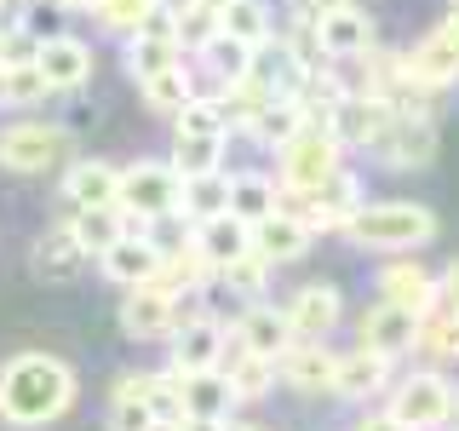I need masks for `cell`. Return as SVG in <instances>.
<instances>
[{
	"mask_svg": "<svg viewBox=\"0 0 459 431\" xmlns=\"http://www.w3.org/2000/svg\"><path fill=\"white\" fill-rule=\"evenodd\" d=\"M75 397H81L75 368L52 351H18L0 363V420L18 431L64 420L75 409Z\"/></svg>",
	"mask_w": 459,
	"mask_h": 431,
	"instance_id": "1",
	"label": "cell"
},
{
	"mask_svg": "<svg viewBox=\"0 0 459 431\" xmlns=\"http://www.w3.org/2000/svg\"><path fill=\"white\" fill-rule=\"evenodd\" d=\"M437 236V213L425 201H362L351 224H344V242L368 253H391V259H413L425 242Z\"/></svg>",
	"mask_w": 459,
	"mask_h": 431,
	"instance_id": "2",
	"label": "cell"
},
{
	"mask_svg": "<svg viewBox=\"0 0 459 431\" xmlns=\"http://www.w3.org/2000/svg\"><path fill=\"white\" fill-rule=\"evenodd\" d=\"M385 414L402 420L408 431H442V426H454V380H448V374H437V368L402 374L391 402H385Z\"/></svg>",
	"mask_w": 459,
	"mask_h": 431,
	"instance_id": "3",
	"label": "cell"
},
{
	"mask_svg": "<svg viewBox=\"0 0 459 431\" xmlns=\"http://www.w3.org/2000/svg\"><path fill=\"white\" fill-rule=\"evenodd\" d=\"M178 207V179H172L167 162L155 155H138V162L121 167V190H115V213L133 224H155V219H172Z\"/></svg>",
	"mask_w": 459,
	"mask_h": 431,
	"instance_id": "4",
	"label": "cell"
},
{
	"mask_svg": "<svg viewBox=\"0 0 459 431\" xmlns=\"http://www.w3.org/2000/svg\"><path fill=\"white\" fill-rule=\"evenodd\" d=\"M339 167H344V150L333 144V133H316V127H305L293 144H281V150H276V184H281V196L322 190Z\"/></svg>",
	"mask_w": 459,
	"mask_h": 431,
	"instance_id": "5",
	"label": "cell"
},
{
	"mask_svg": "<svg viewBox=\"0 0 459 431\" xmlns=\"http://www.w3.org/2000/svg\"><path fill=\"white\" fill-rule=\"evenodd\" d=\"M230 356V322L219 311H201V316H184L178 334L167 339V374L184 380V374H212L224 368Z\"/></svg>",
	"mask_w": 459,
	"mask_h": 431,
	"instance_id": "6",
	"label": "cell"
},
{
	"mask_svg": "<svg viewBox=\"0 0 459 431\" xmlns=\"http://www.w3.org/2000/svg\"><path fill=\"white\" fill-rule=\"evenodd\" d=\"M57 155H64V127L35 121V115H18V121L0 127V167L18 172V179H35V172H47Z\"/></svg>",
	"mask_w": 459,
	"mask_h": 431,
	"instance_id": "7",
	"label": "cell"
},
{
	"mask_svg": "<svg viewBox=\"0 0 459 431\" xmlns=\"http://www.w3.org/2000/svg\"><path fill=\"white\" fill-rule=\"evenodd\" d=\"M316 47L344 69V64H356V57H368L373 47H379V29H373V18H368L362 6L333 0V6L316 12Z\"/></svg>",
	"mask_w": 459,
	"mask_h": 431,
	"instance_id": "8",
	"label": "cell"
},
{
	"mask_svg": "<svg viewBox=\"0 0 459 431\" xmlns=\"http://www.w3.org/2000/svg\"><path fill=\"white\" fill-rule=\"evenodd\" d=\"M287 328H293V339H310V345H327V334L344 322V294L333 282H299L293 299L281 305Z\"/></svg>",
	"mask_w": 459,
	"mask_h": 431,
	"instance_id": "9",
	"label": "cell"
},
{
	"mask_svg": "<svg viewBox=\"0 0 459 431\" xmlns=\"http://www.w3.org/2000/svg\"><path fill=\"white\" fill-rule=\"evenodd\" d=\"M35 69H40V81H47V92H81V86L92 81V47H86L81 35H69V29L40 35L35 40Z\"/></svg>",
	"mask_w": 459,
	"mask_h": 431,
	"instance_id": "10",
	"label": "cell"
},
{
	"mask_svg": "<svg viewBox=\"0 0 459 431\" xmlns=\"http://www.w3.org/2000/svg\"><path fill=\"white\" fill-rule=\"evenodd\" d=\"M230 345H236L241 356H264V363H281L287 351H293V328H287V316L276 305H247L230 316Z\"/></svg>",
	"mask_w": 459,
	"mask_h": 431,
	"instance_id": "11",
	"label": "cell"
},
{
	"mask_svg": "<svg viewBox=\"0 0 459 431\" xmlns=\"http://www.w3.org/2000/svg\"><path fill=\"white\" fill-rule=\"evenodd\" d=\"M379 305H391L402 316H430L437 311V270H425L420 259H385L379 270Z\"/></svg>",
	"mask_w": 459,
	"mask_h": 431,
	"instance_id": "12",
	"label": "cell"
},
{
	"mask_svg": "<svg viewBox=\"0 0 459 431\" xmlns=\"http://www.w3.org/2000/svg\"><path fill=\"white\" fill-rule=\"evenodd\" d=\"M64 201L69 213H104L115 207V190H121V167H109L104 155H81V162L64 167Z\"/></svg>",
	"mask_w": 459,
	"mask_h": 431,
	"instance_id": "13",
	"label": "cell"
},
{
	"mask_svg": "<svg viewBox=\"0 0 459 431\" xmlns=\"http://www.w3.org/2000/svg\"><path fill=\"white\" fill-rule=\"evenodd\" d=\"M333 374H339V351L299 339L276 363V385H287V391H299V397H327L333 391Z\"/></svg>",
	"mask_w": 459,
	"mask_h": 431,
	"instance_id": "14",
	"label": "cell"
},
{
	"mask_svg": "<svg viewBox=\"0 0 459 431\" xmlns=\"http://www.w3.org/2000/svg\"><path fill=\"white\" fill-rule=\"evenodd\" d=\"M413 316H402L391 305H368L362 316H356V351H373V356H385V363H402V356L413 351Z\"/></svg>",
	"mask_w": 459,
	"mask_h": 431,
	"instance_id": "15",
	"label": "cell"
},
{
	"mask_svg": "<svg viewBox=\"0 0 459 431\" xmlns=\"http://www.w3.org/2000/svg\"><path fill=\"white\" fill-rule=\"evenodd\" d=\"M391 121H396V115L391 110H385L379 104V98H344V104H339V115H333V144H339V150H379V144H385V133H391Z\"/></svg>",
	"mask_w": 459,
	"mask_h": 431,
	"instance_id": "16",
	"label": "cell"
},
{
	"mask_svg": "<svg viewBox=\"0 0 459 431\" xmlns=\"http://www.w3.org/2000/svg\"><path fill=\"white\" fill-rule=\"evenodd\" d=\"M184 322V299H167L155 294V287H133V294L121 299V328L133 339H172Z\"/></svg>",
	"mask_w": 459,
	"mask_h": 431,
	"instance_id": "17",
	"label": "cell"
},
{
	"mask_svg": "<svg viewBox=\"0 0 459 431\" xmlns=\"http://www.w3.org/2000/svg\"><path fill=\"white\" fill-rule=\"evenodd\" d=\"M385 167L391 172H420V167H430V155H437V121H420V115H396L391 121V133H385V144L379 150Z\"/></svg>",
	"mask_w": 459,
	"mask_h": 431,
	"instance_id": "18",
	"label": "cell"
},
{
	"mask_svg": "<svg viewBox=\"0 0 459 431\" xmlns=\"http://www.w3.org/2000/svg\"><path fill=\"white\" fill-rule=\"evenodd\" d=\"M281 213V184L276 172H230V219L236 224H264Z\"/></svg>",
	"mask_w": 459,
	"mask_h": 431,
	"instance_id": "19",
	"label": "cell"
},
{
	"mask_svg": "<svg viewBox=\"0 0 459 431\" xmlns=\"http://www.w3.org/2000/svg\"><path fill=\"white\" fill-rule=\"evenodd\" d=\"M98 270L115 282V287H143V282H155V270H161V253H155V242L150 236H121L109 253H98Z\"/></svg>",
	"mask_w": 459,
	"mask_h": 431,
	"instance_id": "20",
	"label": "cell"
},
{
	"mask_svg": "<svg viewBox=\"0 0 459 431\" xmlns=\"http://www.w3.org/2000/svg\"><path fill=\"white\" fill-rule=\"evenodd\" d=\"M391 380H396V368L385 363V356H373V351H344L339 356V374H333V391L344 402H373L379 391H391Z\"/></svg>",
	"mask_w": 459,
	"mask_h": 431,
	"instance_id": "21",
	"label": "cell"
},
{
	"mask_svg": "<svg viewBox=\"0 0 459 431\" xmlns=\"http://www.w3.org/2000/svg\"><path fill=\"white\" fill-rule=\"evenodd\" d=\"M178 402H184V420H212V426L236 420V397H230V380L219 368H212V374H184V380H178Z\"/></svg>",
	"mask_w": 459,
	"mask_h": 431,
	"instance_id": "22",
	"label": "cell"
},
{
	"mask_svg": "<svg viewBox=\"0 0 459 431\" xmlns=\"http://www.w3.org/2000/svg\"><path fill=\"white\" fill-rule=\"evenodd\" d=\"M29 265H35V277H47V282H69L86 265V248L75 242V230H69V224H52V230H40V236H35Z\"/></svg>",
	"mask_w": 459,
	"mask_h": 431,
	"instance_id": "23",
	"label": "cell"
},
{
	"mask_svg": "<svg viewBox=\"0 0 459 431\" xmlns=\"http://www.w3.org/2000/svg\"><path fill=\"white\" fill-rule=\"evenodd\" d=\"M224 213H230V172L178 184V207H172V219H178L184 230H201V224L224 219Z\"/></svg>",
	"mask_w": 459,
	"mask_h": 431,
	"instance_id": "24",
	"label": "cell"
},
{
	"mask_svg": "<svg viewBox=\"0 0 459 431\" xmlns=\"http://www.w3.org/2000/svg\"><path fill=\"white\" fill-rule=\"evenodd\" d=\"M310 242H316V236H310L299 219H287V213H276V219H264V224H253V253L264 259L270 270H276V265H293V259H305Z\"/></svg>",
	"mask_w": 459,
	"mask_h": 431,
	"instance_id": "25",
	"label": "cell"
},
{
	"mask_svg": "<svg viewBox=\"0 0 459 431\" xmlns=\"http://www.w3.org/2000/svg\"><path fill=\"white\" fill-rule=\"evenodd\" d=\"M219 40V6L212 0H190V6H172V47L184 64H195L201 52Z\"/></svg>",
	"mask_w": 459,
	"mask_h": 431,
	"instance_id": "26",
	"label": "cell"
},
{
	"mask_svg": "<svg viewBox=\"0 0 459 431\" xmlns=\"http://www.w3.org/2000/svg\"><path fill=\"white\" fill-rule=\"evenodd\" d=\"M402 57H408V69H413L425 86H437V92H448V86L459 81V52H454L448 35H437V29H430V35H420Z\"/></svg>",
	"mask_w": 459,
	"mask_h": 431,
	"instance_id": "27",
	"label": "cell"
},
{
	"mask_svg": "<svg viewBox=\"0 0 459 431\" xmlns=\"http://www.w3.org/2000/svg\"><path fill=\"white\" fill-rule=\"evenodd\" d=\"M190 236H195V253L212 265V277H219L224 265H236V259L253 253V230L236 224L230 213H224V219H212V224H201V230H190Z\"/></svg>",
	"mask_w": 459,
	"mask_h": 431,
	"instance_id": "28",
	"label": "cell"
},
{
	"mask_svg": "<svg viewBox=\"0 0 459 431\" xmlns=\"http://www.w3.org/2000/svg\"><path fill=\"white\" fill-rule=\"evenodd\" d=\"M224 380H230V397H236V409L241 402H264L270 391H276V363H264V356H241L236 345H230V356H224Z\"/></svg>",
	"mask_w": 459,
	"mask_h": 431,
	"instance_id": "29",
	"label": "cell"
},
{
	"mask_svg": "<svg viewBox=\"0 0 459 431\" xmlns=\"http://www.w3.org/2000/svg\"><path fill=\"white\" fill-rule=\"evenodd\" d=\"M219 35L236 40V47H264L276 35V23L258 0H230V6H219Z\"/></svg>",
	"mask_w": 459,
	"mask_h": 431,
	"instance_id": "30",
	"label": "cell"
},
{
	"mask_svg": "<svg viewBox=\"0 0 459 431\" xmlns=\"http://www.w3.org/2000/svg\"><path fill=\"white\" fill-rule=\"evenodd\" d=\"M299 133H305V115H299L293 98H270V104L258 110V121L247 127V138H253V144H264L270 155H276L281 144H293Z\"/></svg>",
	"mask_w": 459,
	"mask_h": 431,
	"instance_id": "31",
	"label": "cell"
},
{
	"mask_svg": "<svg viewBox=\"0 0 459 431\" xmlns=\"http://www.w3.org/2000/svg\"><path fill=\"white\" fill-rule=\"evenodd\" d=\"M167 167H172V179H178V184H190V179H219V172H224V144L172 138V150H167Z\"/></svg>",
	"mask_w": 459,
	"mask_h": 431,
	"instance_id": "32",
	"label": "cell"
},
{
	"mask_svg": "<svg viewBox=\"0 0 459 431\" xmlns=\"http://www.w3.org/2000/svg\"><path fill=\"white\" fill-rule=\"evenodd\" d=\"M212 282H219L224 294L236 299L241 311H247V305H264V287H270V265H264V259H258V253H247V259H236V265H224V270H219V277H212Z\"/></svg>",
	"mask_w": 459,
	"mask_h": 431,
	"instance_id": "33",
	"label": "cell"
},
{
	"mask_svg": "<svg viewBox=\"0 0 459 431\" xmlns=\"http://www.w3.org/2000/svg\"><path fill=\"white\" fill-rule=\"evenodd\" d=\"M413 351L430 356V363H459V322H454V311L420 316V328H413Z\"/></svg>",
	"mask_w": 459,
	"mask_h": 431,
	"instance_id": "34",
	"label": "cell"
},
{
	"mask_svg": "<svg viewBox=\"0 0 459 431\" xmlns=\"http://www.w3.org/2000/svg\"><path fill=\"white\" fill-rule=\"evenodd\" d=\"M195 75H190V64H178V69H172V75H161V81H150V86H143V104H150L155 115H167V121H172V115H184V110H190L195 104Z\"/></svg>",
	"mask_w": 459,
	"mask_h": 431,
	"instance_id": "35",
	"label": "cell"
},
{
	"mask_svg": "<svg viewBox=\"0 0 459 431\" xmlns=\"http://www.w3.org/2000/svg\"><path fill=\"white\" fill-rule=\"evenodd\" d=\"M64 224L75 230V242H81V248H86V259L109 253L115 242L126 236V224H121V213H115V207H104V213H69Z\"/></svg>",
	"mask_w": 459,
	"mask_h": 431,
	"instance_id": "36",
	"label": "cell"
},
{
	"mask_svg": "<svg viewBox=\"0 0 459 431\" xmlns=\"http://www.w3.org/2000/svg\"><path fill=\"white\" fill-rule=\"evenodd\" d=\"M178 64H184V57H178V47H167V40H126V69H133L138 86L172 75Z\"/></svg>",
	"mask_w": 459,
	"mask_h": 431,
	"instance_id": "37",
	"label": "cell"
},
{
	"mask_svg": "<svg viewBox=\"0 0 459 431\" xmlns=\"http://www.w3.org/2000/svg\"><path fill=\"white\" fill-rule=\"evenodd\" d=\"M172 138H195V144H230L224 133V115L212 98H195L184 115H172Z\"/></svg>",
	"mask_w": 459,
	"mask_h": 431,
	"instance_id": "38",
	"label": "cell"
},
{
	"mask_svg": "<svg viewBox=\"0 0 459 431\" xmlns=\"http://www.w3.org/2000/svg\"><path fill=\"white\" fill-rule=\"evenodd\" d=\"M6 75V92H0V104H12V110H35V104H47V81H40V69L29 64V69H0Z\"/></svg>",
	"mask_w": 459,
	"mask_h": 431,
	"instance_id": "39",
	"label": "cell"
},
{
	"mask_svg": "<svg viewBox=\"0 0 459 431\" xmlns=\"http://www.w3.org/2000/svg\"><path fill=\"white\" fill-rule=\"evenodd\" d=\"M143 12H150V0H121V6H92V23H98V29H109V35H126V40H138V29H143Z\"/></svg>",
	"mask_w": 459,
	"mask_h": 431,
	"instance_id": "40",
	"label": "cell"
},
{
	"mask_svg": "<svg viewBox=\"0 0 459 431\" xmlns=\"http://www.w3.org/2000/svg\"><path fill=\"white\" fill-rule=\"evenodd\" d=\"M150 409H143L138 397H121V391H109V431H150Z\"/></svg>",
	"mask_w": 459,
	"mask_h": 431,
	"instance_id": "41",
	"label": "cell"
},
{
	"mask_svg": "<svg viewBox=\"0 0 459 431\" xmlns=\"http://www.w3.org/2000/svg\"><path fill=\"white\" fill-rule=\"evenodd\" d=\"M138 40H167V47H172V6H155V0H150V12H143V29H138Z\"/></svg>",
	"mask_w": 459,
	"mask_h": 431,
	"instance_id": "42",
	"label": "cell"
},
{
	"mask_svg": "<svg viewBox=\"0 0 459 431\" xmlns=\"http://www.w3.org/2000/svg\"><path fill=\"white\" fill-rule=\"evenodd\" d=\"M459 305V253L437 270V311H454Z\"/></svg>",
	"mask_w": 459,
	"mask_h": 431,
	"instance_id": "43",
	"label": "cell"
},
{
	"mask_svg": "<svg viewBox=\"0 0 459 431\" xmlns=\"http://www.w3.org/2000/svg\"><path fill=\"white\" fill-rule=\"evenodd\" d=\"M351 431H408V426H402V420H391L385 409H373V414H362V420H356Z\"/></svg>",
	"mask_w": 459,
	"mask_h": 431,
	"instance_id": "44",
	"label": "cell"
},
{
	"mask_svg": "<svg viewBox=\"0 0 459 431\" xmlns=\"http://www.w3.org/2000/svg\"><path fill=\"white\" fill-rule=\"evenodd\" d=\"M437 35H448V40H454V52H459V6H454V12H448V18H442V23H437Z\"/></svg>",
	"mask_w": 459,
	"mask_h": 431,
	"instance_id": "45",
	"label": "cell"
},
{
	"mask_svg": "<svg viewBox=\"0 0 459 431\" xmlns=\"http://www.w3.org/2000/svg\"><path fill=\"white\" fill-rule=\"evenodd\" d=\"M184 431H224V426H212V420H184Z\"/></svg>",
	"mask_w": 459,
	"mask_h": 431,
	"instance_id": "46",
	"label": "cell"
},
{
	"mask_svg": "<svg viewBox=\"0 0 459 431\" xmlns=\"http://www.w3.org/2000/svg\"><path fill=\"white\" fill-rule=\"evenodd\" d=\"M224 431H264V426H253V420H224Z\"/></svg>",
	"mask_w": 459,
	"mask_h": 431,
	"instance_id": "47",
	"label": "cell"
},
{
	"mask_svg": "<svg viewBox=\"0 0 459 431\" xmlns=\"http://www.w3.org/2000/svg\"><path fill=\"white\" fill-rule=\"evenodd\" d=\"M454 420H459V385H454Z\"/></svg>",
	"mask_w": 459,
	"mask_h": 431,
	"instance_id": "48",
	"label": "cell"
},
{
	"mask_svg": "<svg viewBox=\"0 0 459 431\" xmlns=\"http://www.w3.org/2000/svg\"><path fill=\"white\" fill-rule=\"evenodd\" d=\"M150 431H184V426H150Z\"/></svg>",
	"mask_w": 459,
	"mask_h": 431,
	"instance_id": "49",
	"label": "cell"
},
{
	"mask_svg": "<svg viewBox=\"0 0 459 431\" xmlns=\"http://www.w3.org/2000/svg\"><path fill=\"white\" fill-rule=\"evenodd\" d=\"M454 322H459V305H454Z\"/></svg>",
	"mask_w": 459,
	"mask_h": 431,
	"instance_id": "50",
	"label": "cell"
}]
</instances>
